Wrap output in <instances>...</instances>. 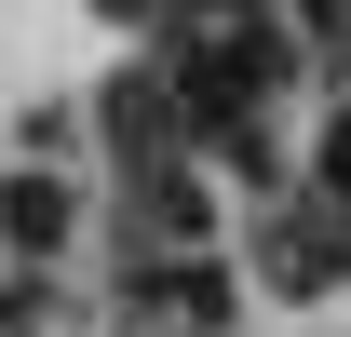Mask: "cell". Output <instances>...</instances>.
Segmentation results:
<instances>
[{"label":"cell","instance_id":"obj_1","mask_svg":"<svg viewBox=\"0 0 351 337\" xmlns=\"http://www.w3.org/2000/svg\"><path fill=\"white\" fill-rule=\"evenodd\" d=\"M0 229H14L27 256H54L68 243V189H54V175H14V189H0Z\"/></svg>","mask_w":351,"mask_h":337}]
</instances>
